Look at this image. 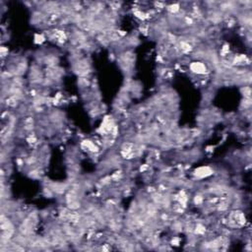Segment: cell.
Instances as JSON below:
<instances>
[{
    "instance_id": "cell-1",
    "label": "cell",
    "mask_w": 252,
    "mask_h": 252,
    "mask_svg": "<svg viewBox=\"0 0 252 252\" xmlns=\"http://www.w3.org/2000/svg\"><path fill=\"white\" fill-rule=\"evenodd\" d=\"M211 174V169L209 168H200L196 170V175L199 177L208 176Z\"/></svg>"
}]
</instances>
